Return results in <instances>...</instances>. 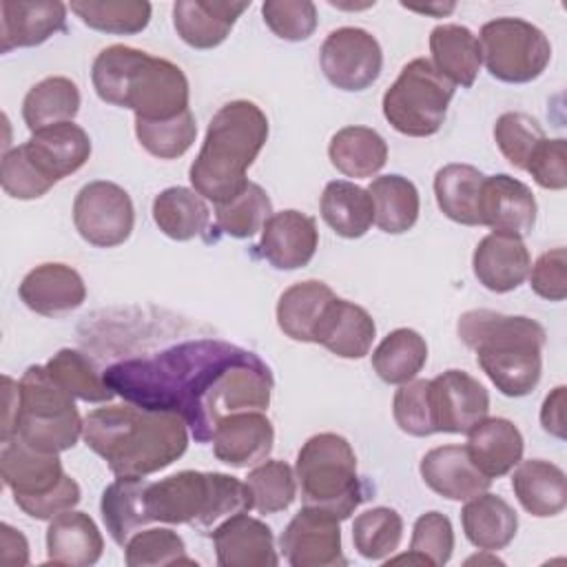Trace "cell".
Returning a JSON list of instances; mask_svg holds the SVG:
<instances>
[{
	"mask_svg": "<svg viewBox=\"0 0 567 567\" xmlns=\"http://www.w3.org/2000/svg\"><path fill=\"white\" fill-rule=\"evenodd\" d=\"M257 359L255 352L221 339L175 343L151 357L124 359L109 365L106 385L144 410L173 412L184 419L197 443L213 441L226 416V390L233 372Z\"/></svg>",
	"mask_w": 567,
	"mask_h": 567,
	"instance_id": "6da1fadb",
	"label": "cell"
},
{
	"mask_svg": "<svg viewBox=\"0 0 567 567\" xmlns=\"http://www.w3.org/2000/svg\"><path fill=\"white\" fill-rule=\"evenodd\" d=\"M82 439L115 476L144 478L173 465L188 447V427L173 412L133 403L95 408L84 416Z\"/></svg>",
	"mask_w": 567,
	"mask_h": 567,
	"instance_id": "7a4b0ae2",
	"label": "cell"
},
{
	"mask_svg": "<svg viewBox=\"0 0 567 567\" xmlns=\"http://www.w3.org/2000/svg\"><path fill=\"white\" fill-rule=\"evenodd\" d=\"M91 80L102 102L131 109L135 120L162 122L188 111L190 89L184 71L142 49L126 44L102 49L93 60Z\"/></svg>",
	"mask_w": 567,
	"mask_h": 567,
	"instance_id": "3957f363",
	"label": "cell"
},
{
	"mask_svg": "<svg viewBox=\"0 0 567 567\" xmlns=\"http://www.w3.org/2000/svg\"><path fill=\"white\" fill-rule=\"evenodd\" d=\"M456 332L501 394L518 399L536 390L547 339L536 319L474 308L458 317Z\"/></svg>",
	"mask_w": 567,
	"mask_h": 567,
	"instance_id": "277c9868",
	"label": "cell"
},
{
	"mask_svg": "<svg viewBox=\"0 0 567 567\" xmlns=\"http://www.w3.org/2000/svg\"><path fill=\"white\" fill-rule=\"evenodd\" d=\"M268 140V117L250 100L226 102L208 122L204 144L188 168L193 190L213 204L235 197L246 171Z\"/></svg>",
	"mask_w": 567,
	"mask_h": 567,
	"instance_id": "5b68a950",
	"label": "cell"
},
{
	"mask_svg": "<svg viewBox=\"0 0 567 567\" xmlns=\"http://www.w3.org/2000/svg\"><path fill=\"white\" fill-rule=\"evenodd\" d=\"M146 509L151 520L206 529L237 512L250 509L246 483L221 472L182 470L148 483Z\"/></svg>",
	"mask_w": 567,
	"mask_h": 567,
	"instance_id": "8992f818",
	"label": "cell"
},
{
	"mask_svg": "<svg viewBox=\"0 0 567 567\" xmlns=\"http://www.w3.org/2000/svg\"><path fill=\"white\" fill-rule=\"evenodd\" d=\"M295 476L303 505L326 509L339 520L350 518L365 501L354 450L341 434L321 432L310 436L297 454Z\"/></svg>",
	"mask_w": 567,
	"mask_h": 567,
	"instance_id": "52a82bcc",
	"label": "cell"
},
{
	"mask_svg": "<svg viewBox=\"0 0 567 567\" xmlns=\"http://www.w3.org/2000/svg\"><path fill=\"white\" fill-rule=\"evenodd\" d=\"M0 474L16 505L35 520H51L80 503V485L71 478L60 454L42 452L11 436L0 450Z\"/></svg>",
	"mask_w": 567,
	"mask_h": 567,
	"instance_id": "ba28073f",
	"label": "cell"
},
{
	"mask_svg": "<svg viewBox=\"0 0 567 567\" xmlns=\"http://www.w3.org/2000/svg\"><path fill=\"white\" fill-rule=\"evenodd\" d=\"M84 419L73 396L49 374L44 365H29L18 381L16 432L24 443L42 452H66L82 436Z\"/></svg>",
	"mask_w": 567,
	"mask_h": 567,
	"instance_id": "9c48e42d",
	"label": "cell"
},
{
	"mask_svg": "<svg viewBox=\"0 0 567 567\" xmlns=\"http://www.w3.org/2000/svg\"><path fill=\"white\" fill-rule=\"evenodd\" d=\"M454 91L427 58H414L383 93V117L401 135L430 137L441 131Z\"/></svg>",
	"mask_w": 567,
	"mask_h": 567,
	"instance_id": "30bf717a",
	"label": "cell"
},
{
	"mask_svg": "<svg viewBox=\"0 0 567 567\" xmlns=\"http://www.w3.org/2000/svg\"><path fill=\"white\" fill-rule=\"evenodd\" d=\"M481 60L492 78L507 84H527L543 75L551 60L549 38L523 18H496L478 31Z\"/></svg>",
	"mask_w": 567,
	"mask_h": 567,
	"instance_id": "8fae6325",
	"label": "cell"
},
{
	"mask_svg": "<svg viewBox=\"0 0 567 567\" xmlns=\"http://www.w3.org/2000/svg\"><path fill=\"white\" fill-rule=\"evenodd\" d=\"M73 226L80 237L95 248L124 244L135 226L131 195L106 179L84 184L73 199Z\"/></svg>",
	"mask_w": 567,
	"mask_h": 567,
	"instance_id": "7c38bea8",
	"label": "cell"
},
{
	"mask_svg": "<svg viewBox=\"0 0 567 567\" xmlns=\"http://www.w3.org/2000/svg\"><path fill=\"white\" fill-rule=\"evenodd\" d=\"M319 62L326 80L341 91L372 86L383 69L379 40L361 27H339L321 44Z\"/></svg>",
	"mask_w": 567,
	"mask_h": 567,
	"instance_id": "4fadbf2b",
	"label": "cell"
},
{
	"mask_svg": "<svg viewBox=\"0 0 567 567\" xmlns=\"http://www.w3.org/2000/svg\"><path fill=\"white\" fill-rule=\"evenodd\" d=\"M281 554L292 567H343L339 518L326 509L303 505L279 538Z\"/></svg>",
	"mask_w": 567,
	"mask_h": 567,
	"instance_id": "5bb4252c",
	"label": "cell"
},
{
	"mask_svg": "<svg viewBox=\"0 0 567 567\" xmlns=\"http://www.w3.org/2000/svg\"><path fill=\"white\" fill-rule=\"evenodd\" d=\"M430 401L436 432L467 434L489 414L485 385L465 370H445L430 379Z\"/></svg>",
	"mask_w": 567,
	"mask_h": 567,
	"instance_id": "9a60e30c",
	"label": "cell"
},
{
	"mask_svg": "<svg viewBox=\"0 0 567 567\" xmlns=\"http://www.w3.org/2000/svg\"><path fill=\"white\" fill-rule=\"evenodd\" d=\"M536 213V197L527 184L507 173L485 177L478 206L481 226L523 239L534 230Z\"/></svg>",
	"mask_w": 567,
	"mask_h": 567,
	"instance_id": "2e32d148",
	"label": "cell"
},
{
	"mask_svg": "<svg viewBox=\"0 0 567 567\" xmlns=\"http://www.w3.org/2000/svg\"><path fill=\"white\" fill-rule=\"evenodd\" d=\"M319 246L315 217L288 208L272 213L261 228L257 244L261 257L277 270H297L312 261Z\"/></svg>",
	"mask_w": 567,
	"mask_h": 567,
	"instance_id": "e0dca14e",
	"label": "cell"
},
{
	"mask_svg": "<svg viewBox=\"0 0 567 567\" xmlns=\"http://www.w3.org/2000/svg\"><path fill=\"white\" fill-rule=\"evenodd\" d=\"M215 556L221 567H277L279 556L275 549L272 529L259 520L248 516L246 512H237L224 518L213 529Z\"/></svg>",
	"mask_w": 567,
	"mask_h": 567,
	"instance_id": "ac0fdd59",
	"label": "cell"
},
{
	"mask_svg": "<svg viewBox=\"0 0 567 567\" xmlns=\"http://www.w3.org/2000/svg\"><path fill=\"white\" fill-rule=\"evenodd\" d=\"M22 303L42 317H64L78 310L86 299L82 275L58 261L40 264L24 275L18 286Z\"/></svg>",
	"mask_w": 567,
	"mask_h": 567,
	"instance_id": "d6986e66",
	"label": "cell"
},
{
	"mask_svg": "<svg viewBox=\"0 0 567 567\" xmlns=\"http://www.w3.org/2000/svg\"><path fill=\"white\" fill-rule=\"evenodd\" d=\"M22 146L35 168L51 184H58L60 179L73 175L91 157V137L82 126L73 122L40 128L31 133V137Z\"/></svg>",
	"mask_w": 567,
	"mask_h": 567,
	"instance_id": "ffe728a7",
	"label": "cell"
},
{
	"mask_svg": "<svg viewBox=\"0 0 567 567\" xmlns=\"http://www.w3.org/2000/svg\"><path fill=\"white\" fill-rule=\"evenodd\" d=\"M275 430L264 412H235L224 416L213 432L217 461L230 467H250L268 458Z\"/></svg>",
	"mask_w": 567,
	"mask_h": 567,
	"instance_id": "44dd1931",
	"label": "cell"
},
{
	"mask_svg": "<svg viewBox=\"0 0 567 567\" xmlns=\"http://www.w3.org/2000/svg\"><path fill=\"white\" fill-rule=\"evenodd\" d=\"M532 257L525 241L507 233L485 235L472 255V270L478 284L492 292H512L527 279Z\"/></svg>",
	"mask_w": 567,
	"mask_h": 567,
	"instance_id": "7402d4cb",
	"label": "cell"
},
{
	"mask_svg": "<svg viewBox=\"0 0 567 567\" xmlns=\"http://www.w3.org/2000/svg\"><path fill=\"white\" fill-rule=\"evenodd\" d=\"M419 472L425 485L447 501H470L492 485V478L472 463L465 445L432 447L421 458Z\"/></svg>",
	"mask_w": 567,
	"mask_h": 567,
	"instance_id": "603a6c76",
	"label": "cell"
},
{
	"mask_svg": "<svg viewBox=\"0 0 567 567\" xmlns=\"http://www.w3.org/2000/svg\"><path fill=\"white\" fill-rule=\"evenodd\" d=\"M69 7L60 0H4L2 13V53L24 47H38L66 29Z\"/></svg>",
	"mask_w": 567,
	"mask_h": 567,
	"instance_id": "cb8c5ba5",
	"label": "cell"
},
{
	"mask_svg": "<svg viewBox=\"0 0 567 567\" xmlns=\"http://www.w3.org/2000/svg\"><path fill=\"white\" fill-rule=\"evenodd\" d=\"M248 7L250 2L233 0H177L173 4V27L188 47L215 49L230 35L237 18Z\"/></svg>",
	"mask_w": 567,
	"mask_h": 567,
	"instance_id": "d4e9b609",
	"label": "cell"
},
{
	"mask_svg": "<svg viewBox=\"0 0 567 567\" xmlns=\"http://www.w3.org/2000/svg\"><path fill=\"white\" fill-rule=\"evenodd\" d=\"M377 337L370 312L348 299L334 297L317 323L312 343L323 346L341 359H363Z\"/></svg>",
	"mask_w": 567,
	"mask_h": 567,
	"instance_id": "484cf974",
	"label": "cell"
},
{
	"mask_svg": "<svg viewBox=\"0 0 567 567\" xmlns=\"http://www.w3.org/2000/svg\"><path fill=\"white\" fill-rule=\"evenodd\" d=\"M465 450L487 478H498L509 474L523 461L525 441L509 419L485 416L467 432Z\"/></svg>",
	"mask_w": 567,
	"mask_h": 567,
	"instance_id": "4316f807",
	"label": "cell"
},
{
	"mask_svg": "<svg viewBox=\"0 0 567 567\" xmlns=\"http://www.w3.org/2000/svg\"><path fill=\"white\" fill-rule=\"evenodd\" d=\"M102 551L104 538L89 514L66 509L49 520L47 556L51 563L89 567L102 558Z\"/></svg>",
	"mask_w": 567,
	"mask_h": 567,
	"instance_id": "83f0119b",
	"label": "cell"
},
{
	"mask_svg": "<svg viewBox=\"0 0 567 567\" xmlns=\"http://www.w3.org/2000/svg\"><path fill=\"white\" fill-rule=\"evenodd\" d=\"M512 489L523 509L536 518L558 516L567 507V478L551 461H520L512 474Z\"/></svg>",
	"mask_w": 567,
	"mask_h": 567,
	"instance_id": "f1b7e54d",
	"label": "cell"
},
{
	"mask_svg": "<svg viewBox=\"0 0 567 567\" xmlns=\"http://www.w3.org/2000/svg\"><path fill=\"white\" fill-rule=\"evenodd\" d=\"M461 525L465 538L481 551H498L505 549L518 529V516L514 507L492 494L483 492L470 501L461 509Z\"/></svg>",
	"mask_w": 567,
	"mask_h": 567,
	"instance_id": "f546056e",
	"label": "cell"
},
{
	"mask_svg": "<svg viewBox=\"0 0 567 567\" xmlns=\"http://www.w3.org/2000/svg\"><path fill=\"white\" fill-rule=\"evenodd\" d=\"M430 53L434 69L454 86L470 89L481 69L478 38L463 24H436L430 31Z\"/></svg>",
	"mask_w": 567,
	"mask_h": 567,
	"instance_id": "4dcf8cb0",
	"label": "cell"
},
{
	"mask_svg": "<svg viewBox=\"0 0 567 567\" xmlns=\"http://www.w3.org/2000/svg\"><path fill=\"white\" fill-rule=\"evenodd\" d=\"M337 295L319 279H306L286 288L277 301V326L292 341L312 343L323 310Z\"/></svg>",
	"mask_w": 567,
	"mask_h": 567,
	"instance_id": "1f68e13d",
	"label": "cell"
},
{
	"mask_svg": "<svg viewBox=\"0 0 567 567\" xmlns=\"http://www.w3.org/2000/svg\"><path fill=\"white\" fill-rule=\"evenodd\" d=\"M146 478H128L117 476L106 489L102 492V520L111 538L124 547L133 534H137L144 525L153 523L146 509Z\"/></svg>",
	"mask_w": 567,
	"mask_h": 567,
	"instance_id": "d6a6232c",
	"label": "cell"
},
{
	"mask_svg": "<svg viewBox=\"0 0 567 567\" xmlns=\"http://www.w3.org/2000/svg\"><path fill=\"white\" fill-rule=\"evenodd\" d=\"M330 164L346 177H374L388 162L385 140L368 126H343L328 144Z\"/></svg>",
	"mask_w": 567,
	"mask_h": 567,
	"instance_id": "836d02e7",
	"label": "cell"
},
{
	"mask_svg": "<svg viewBox=\"0 0 567 567\" xmlns=\"http://www.w3.org/2000/svg\"><path fill=\"white\" fill-rule=\"evenodd\" d=\"M319 210L323 221L343 239H359L374 224V204L368 188L348 179L326 184Z\"/></svg>",
	"mask_w": 567,
	"mask_h": 567,
	"instance_id": "e575fe53",
	"label": "cell"
},
{
	"mask_svg": "<svg viewBox=\"0 0 567 567\" xmlns=\"http://www.w3.org/2000/svg\"><path fill=\"white\" fill-rule=\"evenodd\" d=\"M485 175L470 164H445L434 175V195L441 213L463 226H481V190Z\"/></svg>",
	"mask_w": 567,
	"mask_h": 567,
	"instance_id": "d590c367",
	"label": "cell"
},
{
	"mask_svg": "<svg viewBox=\"0 0 567 567\" xmlns=\"http://www.w3.org/2000/svg\"><path fill=\"white\" fill-rule=\"evenodd\" d=\"M153 221L166 237L175 241H188L208 228L210 208L206 199L193 188L171 186L155 195Z\"/></svg>",
	"mask_w": 567,
	"mask_h": 567,
	"instance_id": "8d00e7d4",
	"label": "cell"
},
{
	"mask_svg": "<svg viewBox=\"0 0 567 567\" xmlns=\"http://www.w3.org/2000/svg\"><path fill=\"white\" fill-rule=\"evenodd\" d=\"M80 111V89L64 75H51L29 89L22 100V120L31 133L73 122Z\"/></svg>",
	"mask_w": 567,
	"mask_h": 567,
	"instance_id": "74e56055",
	"label": "cell"
},
{
	"mask_svg": "<svg viewBox=\"0 0 567 567\" xmlns=\"http://www.w3.org/2000/svg\"><path fill=\"white\" fill-rule=\"evenodd\" d=\"M374 204V224L388 235L408 233L421 210L416 186L403 175H381L368 186Z\"/></svg>",
	"mask_w": 567,
	"mask_h": 567,
	"instance_id": "f35d334b",
	"label": "cell"
},
{
	"mask_svg": "<svg viewBox=\"0 0 567 567\" xmlns=\"http://www.w3.org/2000/svg\"><path fill=\"white\" fill-rule=\"evenodd\" d=\"M427 361V343L412 328H396L372 352L377 377L390 385L412 381Z\"/></svg>",
	"mask_w": 567,
	"mask_h": 567,
	"instance_id": "ab89813d",
	"label": "cell"
},
{
	"mask_svg": "<svg viewBox=\"0 0 567 567\" xmlns=\"http://www.w3.org/2000/svg\"><path fill=\"white\" fill-rule=\"evenodd\" d=\"M69 9L89 27L102 33L133 35L148 27L151 2L146 0H80Z\"/></svg>",
	"mask_w": 567,
	"mask_h": 567,
	"instance_id": "60d3db41",
	"label": "cell"
},
{
	"mask_svg": "<svg viewBox=\"0 0 567 567\" xmlns=\"http://www.w3.org/2000/svg\"><path fill=\"white\" fill-rule=\"evenodd\" d=\"M270 215H272V202L268 193L255 182H248L235 197L221 204H215L217 228L224 235L235 239H248L261 233Z\"/></svg>",
	"mask_w": 567,
	"mask_h": 567,
	"instance_id": "b9f144b4",
	"label": "cell"
},
{
	"mask_svg": "<svg viewBox=\"0 0 567 567\" xmlns=\"http://www.w3.org/2000/svg\"><path fill=\"white\" fill-rule=\"evenodd\" d=\"M44 368L73 399L86 403H109L115 396L91 359L80 350L62 348L44 363Z\"/></svg>",
	"mask_w": 567,
	"mask_h": 567,
	"instance_id": "7bdbcfd3",
	"label": "cell"
},
{
	"mask_svg": "<svg viewBox=\"0 0 567 567\" xmlns=\"http://www.w3.org/2000/svg\"><path fill=\"white\" fill-rule=\"evenodd\" d=\"M250 509L259 514H277L292 505L297 498V476L286 461H261L246 476Z\"/></svg>",
	"mask_w": 567,
	"mask_h": 567,
	"instance_id": "ee69618b",
	"label": "cell"
},
{
	"mask_svg": "<svg viewBox=\"0 0 567 567\" xmlns=\"http://www.w3.org/2000/svg\"><path fill=\"white\" fill-rule=\"evenodd\" d=\"M403 538V518L392 507H372L352 523V543L365 560L390 558Z\"/></svg>",
	"mask_w": 567,
	"mask_h": 567,
	"instance_id": "f6af8a7d",
	"label": "cell"
},
{
	"mask_svg": "<svg viewBox=\"0 0 567 567\" xmlns=\"http://www.w3.org/2000/svg\"><path fill=\"white\" fill-rule=\"evenodd\" d=\"M135 135L153 157L177 159L182 157L197 137V124L190 109L173 120L148 122L135 120Z\"/></svg>",
	"mask_w": 567,
	"mask_h": 567,
	"instance_id": "bcb514c9",
	"label": "cell"
},
{
	"mask_svg": "<svg viewBox=\"0 0 567 567\" xmlns=\"http://www.w3.org/2000/svg\"><path fill=\"white\" fill-rule=\"evenodd\" d=\"M124 560L128 567H157V565H197L186 556L182 536L168 527L137 532L124 545Z\"/></svg>",
	"mask_w": 567,
	"mask_h": 567,
	"instance_id": "7dc6e473",
	"label": "cell"
},
{
	"mask_svg": "<svg viewBox=\"0 0 567 567\" xmlns=\"http://www.w3.org/2000/svg\"><path fill=\"white\" fill-rule=\"evenodd\" d=\"M545 131L527 113L509 111L503 113L494 124V140L503 157L518 171H525L534 148L545 140Z\"/></svg>",
	"mask_w": 567,
	"mask_h": 567,
	"instance_id": "c3c4849f",
	"label": "cell"
},
{
	"mask_svg": "<svg viewBox=\"0 0 567 567\" xmlns=\"http://www.w3.org/2000/svg\"><path fill=\"white\" fill-rule=\"evenodd\" d=\"M392 414L396 425L410 436H430L436 434L432 401H430V381L412 379L403 383L392 399Z\"/></svg>",
	"mask_w": 567,
	"mask_h": 567,
	"instance_id": "681fc988",
	"label": "cell"
},
{
	"mask_svg": "<svg viewBox=\"0 0 567 567\" xmlns=\"http://www.w3.org/2000/svg\"><path fill=\"white\" fill-rule=\"evenodd\" d=\"M266 27L286 42H303L317 29V7L310 0H266L261 4Z\"/></svg>",
	"mask_w": 567,
	"mask_h": 567,
	"instance_id": "f907efd6",
	"label": "cell"
},
{
	"mask_svg": "<svg viewBox=\"0 0 567 567\" xmlns=\"http://www.w3.org/2000/svg\"><path fill=\"white\" fill-rule=\"evenodd\" d=\"M0 182H2V190L9 197L22 199V202L38 199L53 188V184L29 159L22 144L2 153Z\"/></svg>",
	"mask_w": 567,
	"mask_h": 567,
	"instance_id": "816d5d0a",
	"label": "cell"
},
{
	"mask_svg": "<svg viewBox=\"0 0 567 567\" xmlns=\"http://www.w3.org/2000/svg\"><path fill=\"white\" fill-rule=\"evenodd\" d=\"M410 551L421 554L432 567H443L454 551V529L445 514L425 512L414 520Z\"/></svg>",
	"mask_w": 567,
	"mask_h": 567,
	"instance_id": "f5cc1de1",
	"label": "cell"
},
{
	"mask_svg": "<svg viewBox=\"0 0 567 567\" xmlns=\"http://www.w3.org/2000/svg\"><path fill=\"white\" fill-rule=\"evenodd\" d=\"M525 171L540 188H567V142L563 137H545L532 153Z\"/></svg>",
	"mask_w": 567,
	"mask_h": 567,
	"instance_id": "db71d44e",
	"label": "cell"
},
{
	"mask_svg": "<svg viewBox=\"0 0 567 567\" xmlns=\"http://www.w3.org/2000/svg\"><path fill=\"white\" fill-rule=\"evenodd\" d=\"M532 290L547 301H563L567 297V252L563 246L543 252L529 268Z\"/></svg>",
	"mask_w": 567,
	"mask_h": 567,
	"instance_id": "11a10c76",
	"label": "cell"
},
{
	"mask_svg": "<svg viewBox=\"0 0 567 567\" xmlns=\"http://www.w3.org/2000/svg\"><path fill=\"white\" fill-rule=\"evenodd\" d=\"M565 385L554 388L540 408V425L547 434L556 439H565Z\"/></svg>",
	"mask_w": 567,
	"mask_h": 567,
	"instance_id": "9f6ffc18",
	"label": "cell"
},
{
	"mask_svg": "<svg viewBox=\"0 0 567 567\" xmlns=\"http://www.w3.org/2000/svg\"><path fill=\"white\" fill-rule=\"evenodd\" d=\"M0 563L7 567H20L29 563V543L24 534L9 523L0 525Z\"/></svg>",
	"mask_w": 567,
	"mask_h": 567,
	"instance_id": "6f0895ef",
	"label": "cell"
},
{
	"mask_svg": "<svg viewBox=\"0 0 567 567\" xmlns=\"http://www.w3.org/2000/svg\"><path fill=\"white\" fill-rule=\"evenodd\" d=\"M4 383V416H2V427H0V441H9L16 432V416H18V381L11 377H2Z\"/></svg>",
	"mask_w": 567,
	"mask_h": 567,
	"instance_id": "680465c9",
	"label": "cell"
},
{
	"mask_svg": "<svg viewBox=\"0 0 567 567\" xmlns=\"http://www.w3.org/2000/svg\"><path fill=\"white\" fill-rule=\"evenodd\" d=\"M408 11H416V13H427V16H434V18H443L447 13H452L456 9L454 2H432V4H425V7H414V4H403Z\"/></svg>",
	"mask_w": 567,
	"mask_h": 567,
	"instance_id": "91938a15",
	"label": "cell"
},
{
	"mask_svg": "<svg viewBox=\"0 0 567 567\" xmlns=\"http://www.w3.org/2000/svg\"><path fill=\"white\" fill-rule=\"evenodd\" d=\"M470 563H489V565H503V560H498L496 556H472L467 558V565Z\"/></svg>",
	"mask_w": 567,
	"mask_h": 567,
	"instance_id": "94428289",
	"label": "cell"
}]
</instances>
